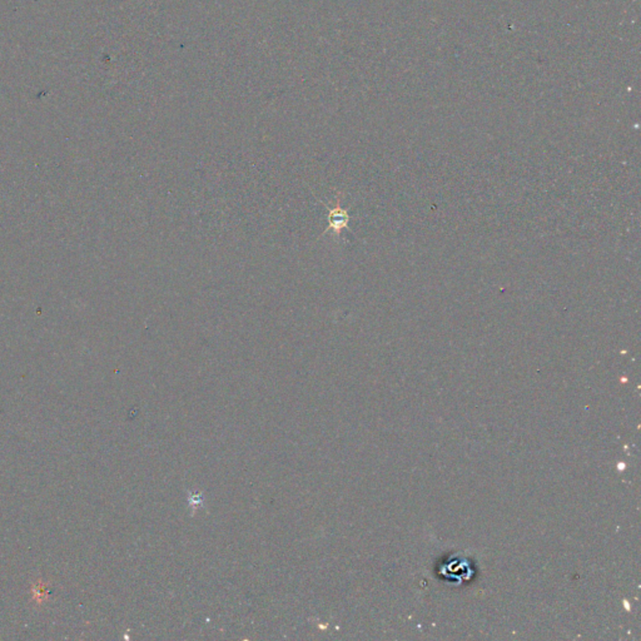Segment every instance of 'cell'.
I'll list each match as a JSON object with an SVG mask.
<instances>
[{
    "label": "cell",
    "mask_w": 641,
    "mask_h": 641,
    "mask_svg": "<svg viewBox=\"0 0 641 641\" xmlns=\"http://www.w3.org/2000/svg\"><path fill=\"white\" fill-rule=\"evenodd\" d=\"M328 209V227L326 230H333L336 235H341V232L345 228H347L348 222H350V216L347 211L343 209L340 204V201H337L333 208L326 207Z\"/></svg>",
    "instance_id": "cell-1"
}]
</instances>
